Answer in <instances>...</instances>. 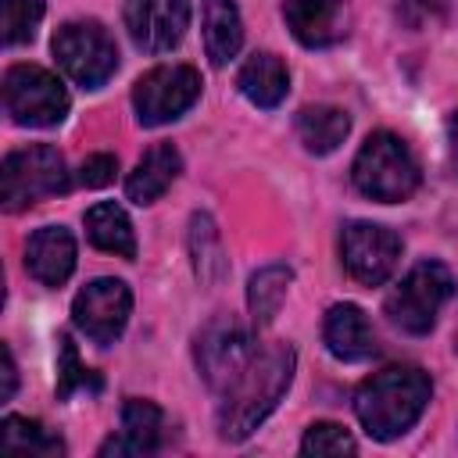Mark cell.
Instances as JSON below:
<instances>
[{
    "instance_id": "obj_1",
    "label": "cell",
    "mask_w": 458,
    "mask_h": 458,
    "mask_svg": "<svg viewBox=\"0 0 458 458\" xmlns=\"http://www.w3.org/2000/svg\"><path fill=\"white\" fill-rule=\"evenodd\" d=\"M293 365L297 354L290 344H258L247 365L236 372V379L218 394V433L225 440H247L290 390Z\"/></svg>"
},
{
    "instance_id": "obj_2",
    "label": "cell",
    "mask_w": 458,
    "mask_h": 458,
    "mask_svg": "<svg viewBox=\"0 0 458 458\" xmlns=\"http://www.w3.org/2000/svg\"><path fill=\"white\" fill-rule=\"evenodd\" d=\"M433 383L415 365H390L369 376L354 390V415L372 440H394L408 433L426 411Z\"/></svg>"
},
{
    "instance_id": "obj_3",
    "label": "cell",
    "mask_w": 458,
    "mask_h": 458,
    "mask_svg": "<svg viewBox=\"0 0 458 458\" xmlns=\"http://www.w3.org/2000/svg\"><path fill=\"white\" fill-rule=\"evenodd\" d=\"M351 179H354L358 193H365L369 200L397 204L419 190V165L401 136L372 132L351 165Z\"/></svg>"
},
{
    "instance_id": "obj_4",
    "label": "cell",
    "mask_w": 458,
    "mask_h": 458,
    "mask_svg": "<svg viewBox=\"0 0 458 458\" xmlns=\"http://www.w3.org/2000/svg\"><path fill=\"white\" fill-rule=\"evenodd\" d=\"M0 179H4V208L7 211H25V208L68 190L64 157L50 143H32V147L11 150L4 157Z\"/></svg>"
},
{
    "instance_id": "obj_5",
    "label": "cell",
    "mask_w": 458,
    "mask_h": 458,
    "mask_svg": "<svg viewBox=\"0 0 458 458\" xmlns=\"http://www.w3.org/2000/svg\"><path fill=\"white\" fill-rule=\"evenodd\" d=\"M454 279L440 261H419L386 297V315L397 329L422 336L437 326L440 308L451 301Z\"/></svg>"
},
{
    "instance_id": "obj_6",
    "label": "cell",
    "mask_w": 458,
    "mask_h": 458,
    "mask_svg": "<svg viewBox=\"0 0 458 458\" xmlns=\"http://www.w3.org/2000/svg\"><path fill=\"white\" fill-rule=\"evenodd\" d=\"M54 57H57L61 72L82 89L104 86L118 68V47L100 21L61 25L54 36Z\"/></svg>"
},
{
    "instance_id": "obj_7",
    "label": "cell",
    "mask_w": 458,
    "mask_h": 458,
    "mask_svg": "<svg viewBox=\"0 0 458 458\" xmlns=\"http://www.w3.org/2000/svg\"><path fill=\"white\" fill-rule=\"evenodd\" d=\"M4 111L29 129H50L68 114V89L39 64H11L4 75Z\"/></svg>"
},
{
    "instance_id": "obj_8",
    "label": "cell",
    "mask_w": 458,
    "mask_h": 458,
    "mask_svg": "<svg viewBox=\"0 0 458 458\" xmlns=\"http://www.w3.org/2000/svg\"><path fill=\"white\" fill-rule=\"evenodd\" d=\"M200 72L190 64H157L132 86V107L140 125H168L186 114L200 97Z\"/></svg>"
},
{
    "instance_id": "obj_9",
    "label": "cell",
    "mask_w": 458,
    "mask_h": 458,
    "mask_svg": "<svg viewBox=\"0 0 458 458\" xmlns=\"http://www.w3.org/2000/svg\"><path fill=\"white\" fill-rule=\"evenodd\" d=\"M340 254L344 268L354 283L361 286H383L397 261H401V240L386 225L376 222H347L340 236Z\"/></svg>"
},
{
    "instance_id": "obj_10",
    "label": "cell",
    "mask_w": 458,
    "mask_h": 458,
    "mask_svg": "<svg viewBox=\"0 0 458 458\" xmlns=\"http://www.w3.org/2000/svg\"><path fill=\"white\" fill-rule=\"evenodd\" d=\"M129 311H132V293L122 279H93L86 283L75 301H72V318H75V329L86 333L93 344L107 347L122 336L125 322H129Z\"/></svg>"
},
{
    "instance_id": "obj_11",
    "label": "cell",
    "mask_w": 458,
    "mask_h": 458,
    "mask_svg": "<svg viewBox=\"0 0 458 458\" xmlns=\"http://www.w3.org/2000/svg\"><path fill=\"white\" fill-rule=\"evenodd\" d=\"M254 347H258L254 336L243 326L229 322V318H218V322L204 326L200 336H197V369H200L204 383L215 394H222L236 379V372L247 365Z\"/></svg>"
},
{
    "instance_id": "obj_12",
    "label": "cell",
    "mask_w": 458,
    "mask_h": 458,
    "mask_svg": "<svg viewBox=\"0 0 458 458\" xmlns=\"http://www.w3.org/2000/svg\"><path fill=\"white\" fill-rule=\"evenodd\" d=\"M125 29L143 54H168L190 29V0H125Z\"/></svg>"
},
{
    "instance_id": "obj_13",
    "label": "cell",
    "mask_w": 458,
    "mask_h": 458,
    "mask_svg": "<svg viewBox=\"0 0 458 458\" xmlns=\"http://www.w3.org/2000/svg\"><path fill=\"white\" fill-rule=\"evenodd\" d=\"M283 18H286L293 39L311 50L340 43L347 36V21H351L344 0H286Z\"/></svg>"
},
{
    "instance_id": "obj_14",
    "label": "cell",
    "mask_w": 458,
    "mask_h": 458,
    "mask_svg": "<svg viewBox=\"0 0 458 458\" xmlns=\"http://www.w3.org/2000/svg\"><path fill=\"white\" fill-rule=\"evenodd\" d=\"M25 268L43 286H61L75 272V240L64 225H43L25 243Z\"/></svg>"
},
{
    "instance_id": "obj_15",
    "label": "cell",
    "mask_w": 458,
    "mask_h": 458,
    "mask_svg": "<svg viewBox=\"0 0 458 458\" xmlns=\"http://www.w3.org/2000/svg\"><path fill=\"white\" fill-rule=\"evenodd\" d=\"M322 340L340 361H365L376 354V333L358 304H333L322 322Z\"/></svg>"
},
{
    "instance_id": "obj_16",
    "label": "cell",
    "mask_w": 458,
    "mask_h": 458,
    "mask_svg": "<svg viewBox=\"0 0 458 458\" xmlns=\"http://www.w3.org/2000/svg\"><path fill=\"white\" fill-rule=\"evenodd\" d=\"M165 415L154 401L129 397L122 408V429L100 447V454H150L161 444Z\"/></svg>"
},
{
    "instance_id": "obj_17",
    "label": "cell",
    "mask_w": 458,
    "mask_h": 458,
    "mask_svg": "<svg viewBox=\"0 0 458 458\" xmlns=\"http://www.w3.org/2000/svg\"><path fill=\"white\" fill-rule=\"evenodd\" d=\"M179 168H182L179 150H175L172 143H154V147L136 161V168L129 172V179H125V197H129L132 204H154V200L175 182Z\"/></svg>"
},
{
    "instance_id": "obj_18",
    "label": "cell",
    "mask_w": 458,
    "mask_h": 458,
    "mask_svg": "<svg viewBox=\"0 0 458 458\" xmlns=\"http://www.w3.org/2000/svg\"><path fill=\"white\" fill-rule=\"evenodd\" d=\"M240 93L254 104V107H279L286 89H290V72L276 54H250L236 75Z\"/></svg>"
},
{
    "instance_id": "obj_19",
    "label": "cell",
    "mask_w": 458,
    "mask_h": 458,
    "mask_svg": "<svg viewBox=\"0 0 458 458\" xmlns=\"http://www.w3.org/2000/svg\"><path fill=\"white\" fill-rule=\"evenodd\" d=\"M351 132V118L344 107L333 104H311L297 111V136L308 154H333Z\"/></svg>"
},
{
    "instance_id": "obj_20",
    "label": "cell",
    "mask_w": 458,
    "mask_h": 458,
    "mask_svg": "<svg viewBox=\"0 0 458 458\" xmlns=\"http://www.w3.org/2000/svg\"><path fill=\"white\" fill-rule=\"evenodd\" d=\"M243 47V21L233 0H204V50L211 64H229Z\"/></svg>"
},
{
    "instance_id": "obj_21",
    "label": "cell",
    "mask_w": 458,
    "mask_h": 458,
    "mask_svg": "<svg viewBox=\"0 0 458 458\" xmlns=\"http://www.w3.org/2000/svg\"><path fill=\"white\" fill-rule=\"evenodd\" d=\"M86 236H89L93 247H100L107 254H118V258H129V261L136 258L132 222L114 200H100L86 211Z\"/></svg>"
},
{
    "instance_id": "obj_22",
    "label": "cell",
    "mask_w": 458,
    "mask_h": 458,
    "mask_svg": "<svg viewBox=\"0 0 458 458\" xmlns=\"http://www.w3.org/2000/svg\"><path fill=\"white\" fill-rule=\"evenodd\" d=\"M0 447L7 454H32V458H57L64 454V440L50 433L43 422L25 419V415H7L0 422Z\"/></svg>"
},
{
    "instance_id": "obj_23",
    "label": "cell",
    "mask_w": 458,
    "mask_h": 458,
    "mask_svg": "<svg viewBox=\"0 0 458 458\" xmlns=\"http://www.w3.org/2000/svg\"><path fill=\"white\" fill-rule=\"evenodd\" d=\"M290 283H293V272L286 265H265V268H258L250 276V283H247V308H250V318L258 326H268L279 315Z\"/></svg>"
},
{
    "instance_id": "obj_24",
    "label": "cell",
    "mask_w": 458,
    "mask_h": 458,
    "mask_svg": "<svg viewBox=\"0 0 458 458\" xmlns=\"http://www.w3.org/2000/svg\"><path fill=\"white\" fill-rule=\"evenodd\" d=\"M190 254H193V272L204 286L222 279L225 258H222V240H218V229H215L211 215H193L190 218Z\"/></svg>"
},
{
    "instance_id": "obj_25",
    "label": "cell",
    "mask_w": 458,
    "mask_h": 458,
    "mask_svg": "<svg viewBox=\"0 0 458 458\" xmlns=\"http://www.w3.org/2000/svg\"><path fill=\"white\" fill-rule=\"evenodd\" d=\"M47 11V0H4V43L21 47L36 36V25Z\"/></svg>"
},
{
    "instance_id": "obj_26",
    "label": "cell",
    "mask_w": 458,
    "mask_h": 458,
    "mask_svg": "<svg viewBox=\"0 0 458 458\" xmlns=\"http://www.w3.org/2000/svg\"><path fill=\"white\" fill-rule=\"evenodd\" d=\"M100 390V379L79 361L72 336L57 340V397H72L75 390Z\"/></svg>"
},
{
    "instance_id": "obj_27",
    "label": "cell",
    "mask_w": 458,
    "mask_h": 458,
    "mask_svg": "<svg viewBox=\"0 0 458 458\" xmlns=\"http://www.w3.org/2000/svg\"><path fill=\"white\" fill-rule=\"evenodd\" d=\"M301 451L304 454H354V437L336 422H315L308 426Z\"/></svg>"
},
{
    "instance_id": "obj_28",
    "label": "cell",
    "mask_w": 458,
    "mask_h": 458,
    "mask_svg": "<svg viewBox=\"0 0 458 458\" xmlns=\"http://www.w3.org/2000/svg\"><path fill=\"white\" fill-rule=\"evenodd\" d=\"M114 172H118V157H114V154H93V157L82 161V168H79V182L89 186V190H97V186L114 182Z\"/></svg>"
},
{
    "instance_id": "obj_29",
    "label": "cell",
    "mask_w": 458,
    "mask_h": 458,
    "mask_svg": "<svg viewBox=\"0 0 458 458\" xmlns=\"http://www.w3.org/2000/svg\"><path fill=\"white\" fill-rule=\"evenodd\" d=\"M0 351H4V386H0V401H11V397H14V386H18V369H14L11 347L4 344Z\"/></svg>"
},
{
    "instance_id": "obj_30",
    "label": "cell",
    "mask_w": 458,
    "mask_h": 458,
    "mask_svg": "<svg viewBox=\"0 0 458 458\" xmlns=\"http://www.w3.org/2000/svg\"><path fill=\"white\" fill-rule=\"evenodd\" d=\"M447 143H451V165L458 168V111L447 118Z\"/></svg>"
},
{
    "instance_id": "obj_31",
    "label": "cell",
    "mask_w": 458,
    "mask_h": 458,
    "mask_svg": "<svg viewBox=\"0 0 458 458\" xmlns=\"http://www.w3.org/2000/svg\"><path fill=\"white\" fill-rule=\"evenodd\" d=\"M422 11H429V14H440L444 7H447V0H415Z\"/></svg>"
}]
</instances>
